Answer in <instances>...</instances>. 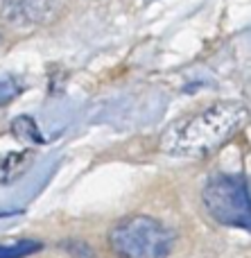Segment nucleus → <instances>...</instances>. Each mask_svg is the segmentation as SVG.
<instances>
[{"mask_svg":"<svg viewBox=\"0 0 251 258\" xmlns=\"http://www.w3.org/2000/svg\"><path fill=\"white\" fill-rule=\"evenodd\" d=\"M32 150L23 152H3L0 154V183H9L14 179H18L32 163Z\"/></svg>","mask_w":251,"mask_h":258,"instance_id":"39448f33","label":"nucleus"},{"mask_svg":"<svg viewBox=\"0 0 251 258\" xmlns=\"http://www.w3.org/2000/svg\"><path fill=\"white\" fill-rule=\"evenodd\" d=\"M12 132L16 134L18 138H23V141H36V143L43 141V138H41V132L34 125V120H32V118H27V116L16 118V120H14V125H12Z\"/></svg>","mask_w":251,"mask_h":258,"instance_id":"0eeeda50","label":"nucleus"},{"mask_svg":"<svg viewBox=\"0 0 251 258\" xmlns=\"http://www.w3.org/2000/svg\"><path fill=\"white\" fill-rule=\"evenodd\" d=\"M249 120V109L242 102H217L165 132L161 150L181 159H204L224 145Z\"/></svg>","mask_w":251,"mask_h":258,"instance_id":"f257e3e1","label":"nucleus"},{"mask_svg":"<svg viewBox=\"0 0 251 258\" xmlns=\"http://www.w3.org/2000/svg\"><path fill=\"white\" fill-rule=\"evenodd\" d=\"M204 206L215 222L251 231V197L240 177L217 174L204 186Z\"/></svg>","mask_w":251,"mask_h":258,"instance_id":"7ed1b4c3","label":"nucleus"},{"mask_svg":"<svg viewBox=\"0 0 251 258\" xmlns=\"http://www.w3.org/2000/svg\"><path fill=\"white\" fill-rule=\"evenodd\" d=\"M39 247H41L39 242H32V240L12 242V245H0V258H25V256L34 254Z\"/></svg>","mask_w":251,"mask_h":258,"instance_id":"423d86ee","label":"nucleus"},{"mask_svg":"<svg viewBox=\"0 0 251 258\" xmlns=\"http://www.w3.org/2000/svg\"><path fill=\"white\" fill-rule=\"evenodd\" d=\"M175 231L149 215H129L111 229L113 251L120 258H168L175 247Z\"/></svg>","mask_w":251,"mask_h":258,"instance_id":"f03ea898","label":"nucleus"},{"mask_svg":"<svg viewBox=\"0 0 251 258\" xmlns=\"http://www.w3.org/2000/svg\"><path fill=\"white\" fill-rule=\"evenodd\" d=\"M66 0H0V25L14 32H27L57 21Z\"/></svg>","mask_w":251,"mask_h":258,"instance_id":"20e7f679","label":"nucleus"}]
</instances>
